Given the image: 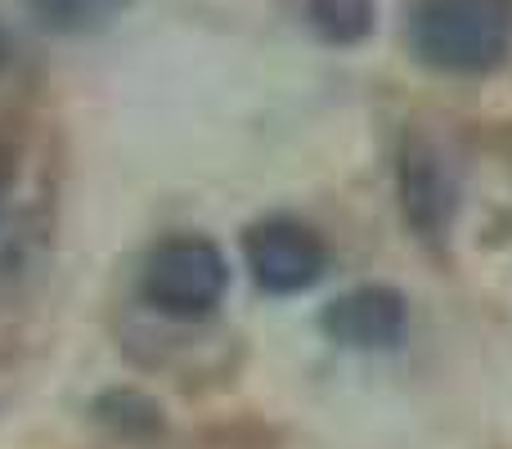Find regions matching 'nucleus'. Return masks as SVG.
<instances>
[{"mask_svg":"<svg viewBox=\"0 0 512 449\" xmlns=\"http://www.w3.org/2000/svg\"><path fill=\"white\" fill-rule=\"evenodd\" d=\"M310 27L324 36L328 45H360L373 32V0H306Z\"/></svg>","mask_w":512,"mask_h":449,"instance_id":"obj_7","label":"nucleus"},{"mask_svg":"<svg viewBox=\"0 0 512 449\" xmlns=\"http://www.w3.org/2000/svg\"><path fill=\"white\" fill-rule=\"evenodd\" d=\"M5 180H9V176H5V171H0V194H5Z\"/></svg>","mask_w":512,"mask_h":449,"instance_id":"obj_9","label":"nucleus"},{"mask_svg":"<svg viewBox=\"0 0 512 449\" xmlns=\"http://www.w3.org/2000/svg\"><path fill=\"white\" fill-rule=\"evenodd\" d=\"M409 45L427 68L490 72L512 50V0H418Z\"/></svg>","mask_w":512,"mask_h":449,"instance_id":"obj_1","label":"nucleus"},{"mask_svg":"<svg viewBox=\"0 0 512 449\" xmlns=\"http://www.w3.org/2000/svg\"><path fill=\"white\" fill-rule=\"evenodd\" d=\"M324 333L355 351H382V346H400L409 333V306L396 288H355L346 297H337L324 310Z\"/></svg>","mask_w":512,"mask_h":449,"instance_id":"obj_5","label":"nucleus"},{"mask_svg":"<svg viewBox=\"0 0 512 449\" xmlns=\"http://www.w3.org/2000/svg\"><path fill=\"white\" fill-rule=\"evenodd\" d=\"M36 14V23L50 32L77 36V32H99L126 9V0H23Z\"/></svg>","mask_w":512,"mask_h":449,"instance_id":"obj_6","label":"nucleus"},{"mask_svg":"<svg viewBox=\"0 0 512 449\" xmlns=\"http://www.w3.org/2000/svg\"><path fill=\"white\" fill-rule=\"evenodd\" d=\"M230 288V265L221 247L203 234H180L153 247L144 265V297L176 319H203L221 306Z\"/></svg>","mask_w":512,"mask_h":449,"instance_id":"obj_2","label":"nucleus"},{"mask_svg":"<svg viewBox=\"0 0 512 449\" xmlns=\"http://www.w3.org/2000/svg\"><path fill=\"white\" fill-rule=\"evenodd\" d=\"M243 256H248V270H252L256 288L274 292V297L306 292L310 283H319L328 270L324 238H319L310 225L292 221V216L256 221L248 234H243Z\"/></svg>","mask_w":512,"mask_h":449,"instance_id":"obj_3","label":"nucleus"},{"mask_svg":"<svg viewBox=\"0 0 512 449\" xmlns=\"http://www.w3.org/2000/svg\"><path fill=\"white\" fill-rule=\"evenodd\" d=\"M400 207L414 234L441 238L459 212V185H454L445 158L427 140L409 135L400 149Z\"/></svg>","mask_w":512,"mask_h":449,"instance_id":"obj_4","label":"nucleus"},{"mask_svg":"<svg viewBox=\"0 0 512 449\" xmlns=\"http://www.w3.org/2000/svg\"><path fill=\"white\" fill-rule=\"evenodd\" d=\"M5 54H9V50H5V32H0V68H5Z\"/></svg>","mask_w":512,"mask_h":449,"instance_id":"obj_8","label":"nucleus"}]
</instances>
